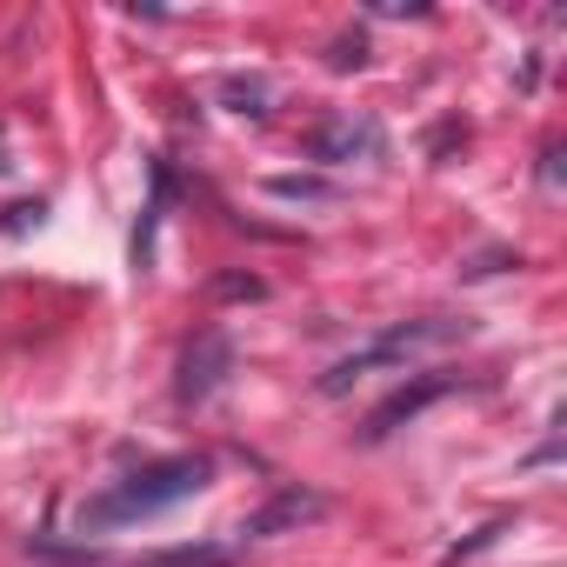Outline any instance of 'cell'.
Returning a JSON list of instances; mask_svg holds the SVG:
<instances>
[{
  "instance_id": "2",
  "label": "cell",
  "mask_w": 567,
  "mask_h": 567,
  "mask_svg": "<svg viewBox=\"0 0 567 567\" xmlns=\"http://www.w3.org/2000/svg\"><path fill=\"white\" fill-rule=\"evenodd\" d=\"M467 334V321H454V315H421V321H394L388 334H374L368 348H354L348 361H334L328 374H321V394H348L361 374H381V368H408L414 354H427V348H447V341H461Z\"/></svg>"
},
{
  "instance_id": "4",
  "label": "cell",
  "mask_w": 567,
  "mask_h": 567,
  "mask_svg": "<svg viewBox=\"0 0 567 567\" xmlns=\"http://www.w3.org/2000/svg\"><path fill=\"white\" fill-rule=\"evenodd\" d=\"M234 374V341L220 328H200L187 348H181V368H174V401L181 408H200L220 394V381Z\"/></svg>"
},
{
  "instance_id": "7",
  "label": "cell",
  "mask_w": 567,
  "mask_h": 567,
  "mask_svg": "<svg viewBox=\"0 0 567 567\" xmlns=\"http://www.w3.org/2000/svg\"><path fill=\"white\" fill-rule=\"evenodd\" d=\"M234 560V547H214V540H187V547H161V554H141V560H127V567H227Z\"/></svg>"
},
{
  "instance_id": "12",
  "label": "cell",
  "mask_w": 567,
  "mask_h": 567,
  "mask_svg": "<svg viewBox=\"0 0 567 567\" xmlns=\"http://www.w3.org/2000/svg\"><path fill=\"white\" fill-rule=\"evenodd\" d=\"M0 174H8V154H0Z\"/></svg>"
},
{
  "instance_id": "8",
  "label": "cell",
  "mask_w": 567,
  "mask_h": 567,
  "mask_svg": "<svg viewBox=\"0 0 567 567\" xmlns=\"http://www.w3.org/2000/svg\"><path fill=\"white\" fill-rule=\"evenodd\" d=\"M267 194H280V200H315V207L341 200V187H334V181H315V174H274Z\"/></svg>"
},
{
  "instance_id": "5",
  "label": "cell",
  "mask_w": 567,
  "mask_h": 567,
  "mask_svg": "<svg viewBox=\"0 0 567 567\" xmlns=\"http://www.w3.org/2000/svg\"><path fill=\"white\" fill-rule=\"evenodd\" d=\"M368 154H381V127H374V121L341 114V121H328V127H315V134H308V161L341 167V161H368Z\"/></svg>"
},
{
  "instance_id": "9",
  "label": "cell",
  "mask_w": 567,
  "mask_h": 567,
  "mask_svg": "<svg viewBox=\"0 0 567 567\" xmlns=\"http://www.w3.org/2000/svg\"><path fill=\"white\" fill-rule=\"evenodd\" d=\"M220 101H227L234 114H267V101H274V87H267L260 74H234V81H220Z\"/></svg>"
},
{
  "instance_id": "1",
  "label": "cell",
  "mask_w": 567,
  "mask_h": 567,
  "mask_svg": "<svg viewBox=\"0 0 567 567\" xmlns=\"http://www.w3.org/2000/svg\"><path fill=\"white\" fill-rule=\"evenodd\" d=\"M207 481H214V461H207V454L147 461L141 474H121V481H107L101 494H87V501H81V527H121V520H147V514H167V507L194 501Z\"/></svg>"
},
{
  "instance_id": "11",
  "label": "cell",
  "mask_w": 567,
  "mask_h": 567,
  "mask_svg": "<svg viewBox=\"0 0 567 567\" xmlns=\"http://www.w3.org/2000/svg\"><path fill=\"white\" fill-rule=\"evenodd\" d=\"M214 295H227V301H240V295H247V301H254V295H260V280H254V274H227Z\"/></svg>"
},
{
  "instance_id": "3",
  "label": "cell",
  "mask_w": 567,
  "mask_h": 567,
  "mask_svg": "<svg viewBox=\"0 0 567 567\" xmlns=\"http://www.w3.org/2000/svg\"><path fill=\"white\" fill-rule=\"evenodd\" d=\"M461 388H474L467 374H454V368H434V374H414V381H401L374 414H368V427H361V441H388L394 427H408V421H421L434 401H447V394H461Z\"/></svg>"
},
{
  "instance_id": "10",
  "label": "cell",
  "mask_w": 567,
  "mask_h": 567,
  "mask_svg": "<svg viewBox=\"0 0 567 567\" xmlns=\"http://www.w3.org/2000/svg\"><path fill=\"white\" fill-rule=\"evenodd\" d=\"M361 61H368V41H361V34H341V41H334V54H328V68H334V74H348V68H361Z\"/></svg>"
},
{
  "instance_id": "6",
  "label": "cell",
  "mask_w": 567,
  "mask_h": 567,
  "mask_svg": "<svg viewBox=\"0 0 567 567\" xmlns=\"http://www.w3.org/2000/svg\"><path fill=\"white\" fill-rule=\"evenodd\" d=\"M321 507H328V501H321V494H308V487H280L260 514H247V520H240V534H247V540H267V534H280V527L315 520Z\"/></svg>"
}]
</instances>
